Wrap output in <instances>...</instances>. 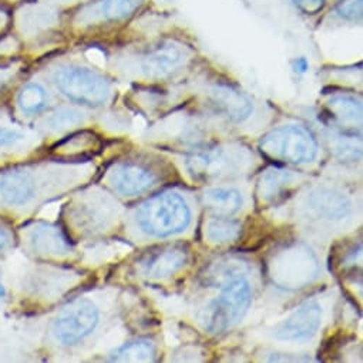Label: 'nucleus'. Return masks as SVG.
<instances>
[{
    "label": "nucleus",
    "mask_w": 363,
    "mask_h": 363,
    "mask_svg": "<svg viewBox=\"0 0 363 363\" xmlns=\"http://www.w3.org/2000/svg\"><path fill=\"white\" fill-rule=\"evenodd\" d=\"M189 259V251L183 245H169L157 252H151L143 262L145 277L162 279L183 268Z\"/></svg>",
    "instance_id": "obj_9"
},
{
    "label": "nucleus",
    "mask_w": 363,
    "mask_h": 363,
    "mask_svg": "<svg viewBox=\"0 0 363 363\" xmlns=\"http://www.w3.org/2000/svg\"><path fill=\"white\" fill-rule=\"evenodd\" d=\"M80 120H82L80 113L74 110H62L50 118V123L53 127L59 128V127H69L70 124H77Z\"/></svg>",
    "instance_id": "obj_23"
},
{
    "label": "nucleus",
    "mask_w": 363,
    "mask_h": 363,
    "mask_svg": "<svg viewBox=\"0 0 363 363\" xmlns=\"http://www.w3.org/2000/svg\"><path fill=\"white\" fill-rule=\"evenodd\" d=\"M18 104L23 113L38 114L48 106L46 90L38 83H29L21 90Z\"/></svg>",
    "instance_id": "obj_18"
},
{
    "label": "nucleus",
    "mask_w": 363,
    "mask_h": 363,
    "mask_svg": "<svg viewBox=\"0 0 363 363\" xmlns=\"http://www.w3.org/2000/svg\"><path fill=\"white\" fill-rule=\"evenodd\" d=\"M9 242V237L6 234V231L0 227V250H4Z\"/></svg>",
    "instance_id": "obj_26"
},
{
    "label": "nucleus",
    "mask_w": 363,
    "mask_h": 363,
    "mask_svg": "<svg viewBox=\"0 0 363 363\" xmlns=\"http://www.w3.org/2000/svg\"><path fill=\"white\" fill-rule=\"evenodd\" d=\"M292 2L303 13L313 15V13H318L325 6L328 0H292Z\"/></svg>",
    "instance_id": "obj_24"
},
{
    "label": "nucleus",
    "mask_w": 363,
    "mask_h": 363,
    "mask_svg": "<svg viewBox=\"0 0 363 363\" xmlns=\"http://www.w3.org/2000/svg\"><path fill=\"white\" fill-rule=\"evenodd\" d=\"M144 4V0H100L94 6V15L101 22H120L133 16Z\"/></svg>",
    "instance_id": "obj_16"
},
{
    "label": "nucleus",
    "mask_w": 363,
    "mask_h": 363,
    "mask_svg": "<svg viewBox=\"0 0 363 363\" xmlns=\"http://www.w3.org/2000/svg\"><path fill=\"white\" fill-rule=\"evenodd\" d=\"M191 213L184 199L174 191L160 193L147 200L137 213L141 230L154 237H168L186 231Z\"/></svg>",
    "instance_id": "obj_1"
},
{
    "label": "nucleus",
    "mask_w": 363,
    "mask_h": 363,
    "mask_svg": "<svg viewBox=\"0 0 363 363\" xmlns=\"http://www.w3.org/2000/svg\"><path fill=\"white\" fill-rule=\"evenodd\" d=\"M186 59L183 46L175 42H164L143 56L141 69L150 79H164L183 66Z\"/></svg>",
    "instance_id": "obj_7"
},
{
    "label": "nucleus",
    "mask_w": 363,
    "mask_h": 363,
    "mask_svg": "<svg viewBox=\"0 0 363 363\" xmlns=\"http://www.w3.org/2000/svg\"><path fill=\"white\" fill-rule=\"evenodd\" d=\"M110 186L123 196H138L148 191L155 184V174L140 162H120L108 177Z\"/></svg>",
    "instance_id": "obj_6"
},
{
    "label": "nucleus",
    "mask_w": 363,
    "mask_h": 363,
    "mask_svg": "<svg viewBox=\"0 0 363 363\" xmlns=\"http://www.w3.org/2000/svg\"><path fill=\"white\" fill-rule=\"evenodd\" d=\"M22 138V134L11 130L0 128V145H11Z\"/></svg>",
    "instance_id": "obj_25"
},
{
    "label": "nucleus",
    "mask_w": 363,
    "mask_h": 363,
    "mask_svg": "<svg viewBox=\"0 0 363 363\" xmlns=\"http://www.w3.org/2000/svg\"><path fill=\"white\" fill-rule=\"evenodd\" d=\"M155 357V347L150 340H135L123 345L111 354L113 362H151Z\"/></svg>",
    "instance_id": "obj_17"
},
{
    "label": "nucleus",
    "mask_w": 363,
    "mask_h": 363,
    "mask_svg": "<svg viewBox=\"0 0 363 363\" xmlns=\"http://www.w3.org/2000/svg\"><path fill=\"white\" fill-rule=\"evenodd\" d=\"M322 320V309L319 303L311 301L299 306L282 325L277 329V337L281 340H305L312 337Z\"/></svg>",
    "instance_id": "obj_8"
},
{
    "label": "nucleus",
    "mask_w": 363,
    "mask_h": 363,
    "mask_svg": "<svg viewBox=\"0 0 363 363\" xmlns=\"http://www.w3.org/2000/svg\"><path fill=\"white\" fill-rule=\"evenodd\" d=\"M53 82L63 96L90 107L104 104L111 94V84L103 74L82 66L59 67Z\"/></svg>",
    "instance_id": "obj_2"
},
{
    "label": "nucleus",
    "mask_w": 363,
    "mask_h": 363,
    "mask_svg": "<svg viewBox=\"0 0 363 363\" xmlns=\"http://www.w3.org/2000/svg\"><path fill=\"white\" fill-rule=\"evenodd\" d=\"M291 175L285 171H269L265 177H262L261 183V194L264 199H271L278 196L289 183Z\"/></svg>",
    "instance_id": "obj_21"
},
{
    "label": "nucleus",
    "mask_w": 363,
    "mask_h": 363,
    "mask_svg": "<svg viewBox=\"0 0 363 363\" xmlns=\"http://www.w3.org/2000/svg\"><path fill=\"white\" fill-rule=\"evenodd\" d=\"M328 107L335 114V117L342 123H354L362 120L360 101H357L353 97H349V96L333 97L329 101Z\"/></svg>",
    "instance_id": "obj_20"
},
{
    "label": "nucleus",
    "mask_w": 363,
    "mask_h": 363,
    "mask_svg": "<svg viewBox=\"0 0 363 363\" xmlns=\"http://www.w3.org/2000/svg\"><path fill=\"white\" fill-rule=\"evenodd\" d=\"M251 303V286L238 277L221 286V294L204 312V326L211 333L224 332L235 325L247 312Z\"/></svg>",
    "instance_id": "obj_3"
},
{
    "label": "nucleus",
    "mask_w": 363,
    "mask_h": 363,
    "mask_svg": "<svg viewBox=\"0 0 363 363\" xmlns=\"http://www.w3.org/2000/svg\"><path fill=\"white\" fill-rule=\"evenodd\" d=\"M99 323V311L93 302L80 299L66 306L55 319L53 333L63 345H74L89 336Z\"/></svg>",
    "instance_id": "obj_5"
},
{
    "label": "nucleus",
    "mask_w": 363,
    "mask_h": 363,
    "mask_svg": "<svg viewBox=\"0 0 363 363\" xmlns=\"http://www.w3.org/2000/svg\"><path fill=\"white\" fill-rule=\"evenodd\" d=\"M259 148L267 157L291 164L311 162L318 154V144L313 135L295 125L272 130L261 140Z\"/></svg>",
    "instance_id": "obj_4"
},
{
    "label": "nucleus",
    "mask_w": 363,
    "mask_h": 363,
    "mask_svg": "<svg viewBox=\"0 0 363 363\" xmlns=\"http://www.w3.org/2000/svg\"><path fill=\"white\" fill-rule=\"evenodd\" d=\"M35 179L26 171H9L0 179V194L5 203L22 206L32 200L35 194Z\"/></svg>",
    "instance_id": "obj_11"
},
{
    "label": "nucleus",
    "mask_w": 363,
    "mask_h": 363,
    "mask_svg": "<svg viewBox=\"0 0 363 363\" xmlns=\"http://www.w3.org/2000/svg\"><path fill=\"white\" fill-rule=\"evenodd\" d=\"M30 244L39 254L63 255L70 251V244L63 233L52 225L40 224L30 234Z\"/></svg>",
    "instance_id": "obj_14"
},
{
    "label": "nucleus",
    "mask_w": 363,
    "mask_h": 363,
    "mask_svg": "<svg viewBox=\"0 0 363 363\" xmlns=\"http://www.w3.org/2000/svg\"><path fill=\"white\" fill-rule=\"evenodd\" d=\"M235 165L231 161L230 152L223 148H211L200 151L189 158V169L197 177H218L227 174L230 167Z\"/></svg>",
    "instance_id": "obj_13"
},
{
    "label": "nucleus",
    "mask_w": 363,
    "mask_h": 363,
    "mask_svg": "<svg viewBox=\"0 0 363 363\" xmlns=\"http://www.w3.org/2000/svg\"><path fill=\"white\" fill-rule=\"evenodd\" d=\"M5 294H6V291H5V285H4V282H2V271H0V302L4 301Z\"/></svg>",
    "instance_id": "obj_27"
},
{
    "label": "nucleus",
    "mask_w": 363,
    "mask_h": 363,
    "mask_svg": "<svg viewBox=\"0 0 363 363\" xmlns=\"http://www.w3.org/2000/svg\"><path fill=\"white\" fill-rule=\"evenodd\" d=\"M204 206L220 217H230L241 210L242 197L234 189H211L203 196Z\"/></svg>",
    "instance_id": "obj_15"
},
{
    "label": "nucleus",
    "mask_w": 363,
    "mask_h": 363,
    "mask_svg": "<svg viewBox=\"0 0 363 363\" xmlns=\"http://www.w3.org/2000/svg\"><path fill=\"white\" fill-rule=\"evenodd\" d=\"M211 94L218 108L233 121H244L252 113V103L250 99L231 86H216Z\"/></svg>",
    "instance_id": "obj_12"
},
{
    "label": "nucleus",
    "mask_w": 363,
    "mask_h": 363,
    "mask_svg": "<svg viewBox=\"0 0 363 363\" xmlns=\"http://www.w3.org/2000/svg\"><path fill=\"white\" fill-rule=\"evenodd\" d=\"M308 204L311 208L325 220H340L350 211L349 199L340 191L332 189H315L309 197Z\"/></svg>",
    "instance_id": "obj_10"
},
{
    "label": "nucleus",
    "mask_w": 363,
    "mask_h": 363,
    "mask_svg": "<svg viewBox=\"0 0 363 363\" xmlns=\"http://www.w3.org/2000/svg\"><path fill=\"white\" fill-rule=\"evenodd\" d=\"M336 13L346 21L362 18V0H340L336 5Z\"/></svg>",
    "instance_id": "obj_22"
},
{
    "label": "nucleus",
    "mask_w": 363,
    "mask_h": 363,
    "mask_svg": "<svg viewBox=\"0 0 363 363\" xmlns=\"http://www.w3.org/2000/svg\"><path fill=\"white\" fill-rule=\"evenodd\" d=\"M207 235L213 242H218V244L234 242L241 235V224L227 217H221V218L213 220L208 224Z\"/></svg>",
    "instance_id": "obj_19"
}]
</instances>
